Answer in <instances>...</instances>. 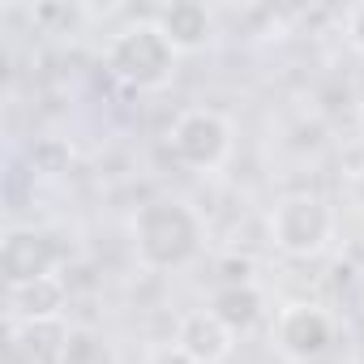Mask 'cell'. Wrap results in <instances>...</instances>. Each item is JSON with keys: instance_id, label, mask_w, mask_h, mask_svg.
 <instances>
[{"instance_id": "6da1fadb", "label": "cell", "mask_w": 364, "mask_h": 364, "mask_svg": "<svg viewBox=\"0 0 364 364\" xmlns=\"http://www.w3.org/2000/svg\"><path fill=\"white\" fill-rule=\"evenodd\" d=\"M133 253L150 270H185L202 253V219L180 198H150L129 219Z\"/></svg>"}, {"instance_id": "7a4b0ae2", "label": "cell", "mask_w": 364, "mask_h": 364, "mask_svg": "<svg viewBox=\"0 0 364 364\" xmlns=\"http://www.w3.org/2000/svg\"><path fill=\"white\" fill-rule=\"evenodd\" d=\"M176 65H180V52L167 43V35L159 31L154 18L120 26L112 35V43H107L112 77H120L133 90H163V86H171Z\"/></svg>"}, {"instance_id": "3957f363", "label": "cell", "mask_w": 364, "mask_h": 364, "mask_svg": "<svg viewBox=\"0 0 364 364\" xmlns=\"http://www.w3.org/2000/svg\"><path fill=\"white\" fill-rule=\"evenodd\" d=\"M338 236V210L321 193H287L270 206V245L283 257L313 262L330 253Z\"/></svg>"}, {"instance_id": "277c9868", "label": "cell", "mask_w": 364, "mask_h": 364, "mask_svg": "<svg viewBox=\"0 0 364 364\" xmlns=\"http://www.w3.org/2000/svg\"><path fill=\"white\" fill-rule=\"evenodd\" d=\"M167 150L180 167H189L198 176H215L228 167L236 150V124L219 107H185L167 129Z\"/></svg>"}, {"instance_id": "5b68a950", "label": "cell", "mask_w": 364, "mask_h": 364, "mask_svg": "<svg viewBox=\"0 0 364 364\" xmlns=\"http://www.w3.org/2000/svg\"><path fill=\"white\" fill-rule=\"evenodd\" d=\"M334 338H338V326H334V317L321 304L291 300L274 317V347L291 364H317V360H326L334 351Z\"/></svg>"}, {"instance_id": "8992f818", "label": "cell", "mask_w": 364, "mask_h": 364, "mask_svg": "<svg viewBox=\"0 0 364 364\" xmlns=\"http://www.w3.org/2000/svg\"><path fill=\"white\" fill-rule=\"evenodd\" d=\"M0 266H5L9 287H22V283L60 274V253H56V245H52L48 232L14 228V232L5 236V245H0Z\"/></svg>"}, {"instance_id": "52a82bcc", "label": "cell", "mask_w": 364, "mask_h": 364, "mask_svg": "<svg viewBox=\"0 0 364 364\" xmlns=\"http://www.w3.org/2000/svg\"><path fill=\"white\" fill-rule=\"evenodd\" d=\"M198 364H223L236 351V330L206 304V309H189L185 317L176 321V338Z\"/></svg>"}, {"instance_id": "ba28073f", "label": "cell", "mask_w": 364, "mask_h": 364, "mask_svg": "<svg viewBox=\"0 0 364 364\" xmlns=\"http://www.w3.org/2000/svg\"><path fill=\"white\" fill-rule=\"evenodd\" d=\"M65 309H69V287H65L60 274L9 287V317H14V326H52V321L65 317Z\"/></svg>"}, {"instance_id": "9c48e42d", "label": "cell", "mask_w": 364, "mask_h": 364, "mask_svg": "<svg viewBox=\"0 0 364 364\" xmlns=\"http://www.w3.org/2000/svg\"><path fill=\"white\" fill-rule=\"evenodd\" d=\"M159 31L167 35V43L180 52V56H193V52H206L210 39H215V18L206 5L198 0H176V5H163L154 14Z\"/></svg>"}, {"instance_id": "30bf717a", "label": "cell", "mask_w": 364, "mask_h": 364, "mask_svg": "<svg viewBox=\"0 0 364 364\" xmlns=\"http://www.w3.org/2000/svg\"><path fill=\"white\" fill-rule=\"evenodd\" d=\"M210 309H215L236 334H245L249 326H257V321L266 317V296H262V287H257L253 279H236V283H223V287L210 296Z\"/></svg>"}, {"instance_id": "8fae6325", "label": "cell", "mask_w": 364, "mask_h": 364, "mask_svg": "<svg viewBox=\"0 0 364 364\" xmlns=\"http://www.w3.org/2000/svg\"><path fill=\"white\" fill-rule=\"evenodd\" d=\"M56 364H107V347L95 330L86 326H69L60 347H56Z\"/></svg>"}, {"instance_id": "7c38bea8", "label": "cell", "mask_w": 364, "mask_h": 364, "mask_svg": "<svg viewBox=\"0 0 364 364\" xmlns=\"http://www.w3.org/2000/svg\"><path fill=\"white\" fill-rule=\"evenodd\" d=\"M141 364H198L185 347H180V343H159V347H150L146 351V360Z\"/></svg>"}, {"instance_id": "4fadbf2b", "label": "cell", "mask_w": 364, "mask_h": 364, "mask_svg": "<svg viewBox=\"0 0 364 364\" xmlns=\"http://www.w3.org/2000/svg\"><path fill=\"white\" fill-rule=\"evenodd\" d=\"M347 43L364 56V5H355V9L347 14Z\"/></svg>"}, {"instance_id": "5bb4252c", "label": "cell", "mask_w": 364, "mask_h": 364, "mask_svg": "<svg viewBox=\"0 0 364 364\" xmlns=\"http://www.w3.org/2000/svg\"><path fill=\"white\" fill-rule=\"evenodd\" d=\"M355 364H364V343H360V351H355Z\"/></svg>"}]
</instances>
